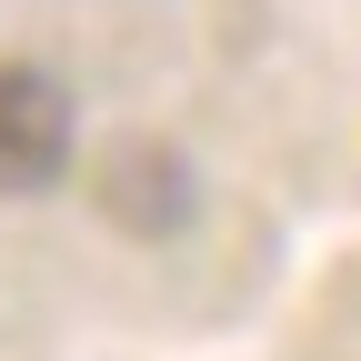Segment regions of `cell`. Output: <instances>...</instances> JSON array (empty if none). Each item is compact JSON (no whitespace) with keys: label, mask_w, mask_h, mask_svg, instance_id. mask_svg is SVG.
<instances>
[{"label":"cell","mask_w":361,"mask_h":361,"mask_svg":"<svg viewBox=\"0 0 361 361\" xmlns=\"http://www.w3.org/2000/svg\"><path fill=\"white\" fill-rule=\"evenodd\" d=\"M71 161V90L30 61H0V191H51Z\"/></svg>","instance_id":"obj_1"},{"label":"cell","mask_w":361,"mask_h":361,"mask_svg":"<svg viewBox=\"0 0 361 361\" xmlns=\"http://www.w3.org/2000/svg\"><path fill=\"white\" fill-rule=\"evenodd\" d=\"M90 191H101V211L121 221V231H141V241H171L180 221H191V171H180L171 141H121Z\"/></svg>","instance_id":"obj_2"}]
</instances>
